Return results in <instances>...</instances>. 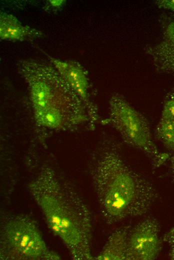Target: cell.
I'll return each mask as SVG.
<instances>
[{"label":"cell","instance_id":"2e32d148","mask_svg":"<svg viewBox=\"0 0 174 260\" xmlns=\"http://www.w3.org/2000/svg\"><path fill=\"white\" fill-rule=\"evenodd\" d=\"M173 154L170 158V162L172 166L174 168V148L173 149Z\"/></svg>","mask_w":174,"mask_h":260},{"label":"cell","instance_id":"8fae6325","mask_svg":"<svg viewBox=\"0 0 174 260\" xmlns=\"http://www.w3.org/2000/svg\"><path fill=\"white\" fill-rule=\"evenodd\" d=\"M157 138L168 149L174 148V121L160 120L156 129Z\"/></svg>","mask_w":174,"mask_h":260},{"label":"cell","instance_id":"9a60e30c","mask_svg":"<svg viewBox=\"0 0 174 260\" xmlns=\"http://www.w3.org/2000/svg\"><path fill=\"white\" fill-rule=\"evenodd\" d=\"M156 4L160 8L174 12V0H159Z\"/></svg>","mask_w":174,"mask_h":260},{"label":"cell","instance_id":"6da1fadb","mask_svg":"<svg viewBox=\"0 0 174 260\" xmlns=\"http://www.w3.org/2000/svg\"><path fill=\"white\" fill-rule=\"evenodd\" d=\"M88 167L102 214L109 225L144 215L158 197L152 184L128 164L121 145L110 135L102 136Z\"/></svg>","mask_w":174,"mask_h":260},{"label":"cell","instance_id":"4fadbf2b","mask_svg":"<svg viewBox=\"0 0 174 260\" xmlns=\"http://www.w3.org/2000/svg\"><path fill=\"white\" fill-rule=\"evenodd\" d=\"M162 241L168 246L170 258L174 260V227L168 230L164 235Z\"/></svg>","mask_w":174,"mask_h":260},{"label":"cell","instance_id":"5bb4252c","mask_svg":"<svg viewBox=\"0 0 174 260\" xmlns=\"http://www.w3.org/2000/svg\"><path fill=\"white\" fill-rule=\"evenodd\" d=\"M65 0H49L46 1L44 10L47 12H54L60 10L64 6Z\"/></svg>","mask_w":174,"mask_h":260},{"label":"cell","instance_id":"277c9868","mask_svg":"<svg viewBox=\"0 0 174 260\" xmlns=\"http://www.w3.org/2000/svg\"><path fill=\"white\" fill-rule=\"evenodd\" d=\"M102 122L114 128L127 145L144 152L155 168L169 158V154L160 152L154 144L146 117L120 94L116 93L110 97L108 116Z\"/></svg>","mask_w":174,"mask_h":260},{"label":"cell","instance_id":"7a4b0ae2","mask_svg":"<svg viewBox=\"0 0 174 260\" xmlns=\"http://www.w3.org/2000/svg\"><path fill=\"white\" fill-rule=\"evenodd\" d=\"M28 190L48 226L59 237L74 260H94L90 209L74 186L50 166L44 164Z\"/></svg>","mask_w":174,"mask_h":260},{"label":"cell","instance_id":"5b68a950","mask_svg":"<svg viewBox=\"0 0 174 260\" xmlns=\"http://www.w3.org/2000/svg\"><path fill=\"white\" fill-rule=\"evenodd\" d=\"M0 258L2 260H58L46 246L36 224L18 214L4 218L0 224Z\"/></svg>","mask_w":174,"mask_h":260},{"label":"cell","instance_id":"52a82bcc","mask_svg":"<svg viewBox=\"0 0 174 260\" xmlns=\"http://www.w3.org/2000/svg\"><path fill=\"white\" fill-rule=\"evenodd\" d=\"M42 52L83 101L88 111L92 128L94 129L100 116L96 106L90 100V84L86 70L78 62L61 60L44 50Z\"/></svg>","mask_w":174,"mask_h":260},{"label":"cell","instance_id":"8992f818","mask_svg":"<svg viewBox=\"0 0 174 260\" xmlns=\"http://www.w3.org/2000/svg\"><path fill=\"white\" fill-rule=\"evenodd\" d=\"M160 226L154 216H148L130 230L126 260H154L162 248Z\"/></svg>","mask_w":174,"mask_h":260},{"label":"cell","instance_id":"30bf717a","mask_svg":"<svg viewBox=\"0 0 174 260\" xmlns=\"http://www.w3.org/2000/svg\"><path fill=\"white\" fill-rule=\"evenodd\" d=\"M131 228L130 226H125L113 232L94 260H126L128 238Z\"/></svg>","mask_w":174,"mask_h":260},{"label":"cell","instance_id":"7c38bea8","mask_svg":"<svg viewBox=\"0 0 174 260\" xmlns=\"http://www.w3.org/2000/svg\"><path fill=\"white\" fill-rule=\"evenodd\" d=\"M160 119L174 121V88L170 90L164 98Z\"/></svg>","mask_w":174,"mask_h":260},{"label":"cell","instance_id":"3957f363","mask_svg":"<svg viewBox=\"0 0 174 260\" xmlns=\"http://www.w3.org/2000/svg\"><path fill=\"white\" fill-rule=\"evenodd\" d=\"M17 69L27 85L38 125L55 131H74L86 124L92 130L84 102L50 62L21 60Z\"/></svg>","mask_w":174,"mask_h":260},{"label":"cell","instance_id":"ba28073f","mask_svg":"<svg viewBox=\"0 0 174 260\" xmlns=\"http://www.w3.org/2000/svg\"><path fill=\"white\" fill-rule=\"evenodd\" d=\"M146 50L158 72L174 76V22L166 28L162 40Z\"/></svg>","mask_w":174,"mask_h":260},{"label":"cell","instance_id":"9c48e42d","mask_svg":"<svg viewBox=\"0 0 174 260\" xmlns=\"http://www.w3.org/2000/svg\"><path fill=\"white\" fill-rule=\"evenodd\" d=\"M44 36V33L28 26L23 25L12 14L1 12L0 14V38L10 41H32Z\"/></svg>","mask_w":174,"mask_h":260}]
</instances>
